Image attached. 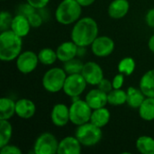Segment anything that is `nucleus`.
<instances>
[{
    "mask_svg": "<svg viewBox=\"0 0 154 154\" xmlns=\"http://www.w3.org/2000/svg\"><path fill=\"white\" fill-rule=\"evenodd\" d=\"M98 36V25L96 20L87 16L79 19L73 25L70 38L79 48L90 46Z\"/></svg>",
    "mask_w": 154,
    "mask_h": 154,
    "instance_id": "f257e3e1",
    "label": "nucleus"
},
{
    "mask_svg": "<svg viewBox=\"0 0 154 154\" xmlns=\"http://www.w3.org/2000/svg\"><path fill=\"white\" fill-rule=\"evenodd\" d=\"M23 48L22 37L15 34L12 30H6L0 33V60L9 62L20 55Z\"/></svg>",
    "mask_w": 154,
    "mask_h": 154,
    "instance_id": "f03ea898",
    "label": "nucleus"
},
{
    "mask_svg": "<svg viewBox=\"0 0 154 154\" xmlns=\"http://www.w3.org/2000/svg\"><path fill=\"white\" fill-rule=\"evenodd\" d=\"M82 13V6L77 0H62L55 10L56 21L63 25L75 23Z\"/></svg>",
    "mask_w": 154,
    "mask_h": 154,
    "instance_id": "7ed1b4c3",
    "label": "nucleus"
},
{
    "mask_svg": "<svg viewBox=\"0 0 154 154\" xmlns=\"http://www.w3.org/2000/svg\"><path fill=\"white\" fill-rule=\"evenodd\" d=\"M75 136L82 146L91 147L97 144L102 140V128L95 125L91 122H88L77 127Z\"/></svg>",
    "mask_w": 154,
    "mask_h": 154,
    "instance_id": "20e7f679",
    "label": "nucleus"
},
{
    "mask_svg": "<svg viewBox=\"0 0 154 154\" xmlns=\"http://www.w3.org/2000/svg\"><path fill=\"white\" fill-rule=\"evenodd\" d=\"M68 74L63 68H51L42 77V86L50 93H58L63 89Z\"/></svg>",
    "mask_w": 154,
    "mask_h": 154,
    "instance_id": "39448f33",
    "label": "nucleus"
},
{
    "mask_svg": "<svg viewBox=\"0 0 154 154\" xmlns=\"http://www.w3.org/2000/svg\"><path fill=\"white\" fill-rule=\"evenodd\" d=\"M92 111L93 109L86 100L79 99L77 97L69 106L70 122L77 126L86 124L90 121Z\"/></svg>",
    "mask_w": 154,
    "mask_h": 154,
    "instance_id": "423d86ee",
    "label": "nucleus"
},
{
    "mask_svg": "<svg viewBox=\"0 0 154 154\" xmlns=\"http://www.w3.org/2000/svg\"><path fill=\"white\" fill-rule=\"evenodd\" d=\"M59 142L54 134L46 132L40 134L34 143L33 152L35 154H55L58 152Z\"/></svg>",
    "mask_w": 154,
    "mask_h": 154,
    "instance_id": "0eeeda50",
    "label": "nucleus"
},
{
    "mask_svg": "<svg viewBox=\"0 0 154 154\" xmlns=\"http://www.w3.org/2000/svg\"><path fill=\"white\" fill-rule=\"evenodd\" d=\"M87 81L81 73L68 75L64 83L63 92L72 98L79 97L87 88Z\"/></svg>",
    "mask_w": 154,
    "mask_h": 154,
    "instance_id": "6e6552de",
    "label": "nucleus"
},
{
    "mask_svg": "<svg viewBox=\"0 0 154 154\" xmlns=\"http://www.w3.org/2000/svg\"><path fill=\"white\" fill-rule=\"evenodd\" d=\"M38 54L32 51H25L16 58V68L23 74H29L34 71L39 63Z\"/></svg>",
    "mask_w": 154,
    "mask_h": 154,
    "instance_id": "1a4fd4ad",
    "label": "nucleus"
},
{
    "mask_svg": "<svg viewBox=\"0 0 154 154\" xmlns=\"http://www.w3.org/2000/svg\"><path fill=\"white\" fill-rule=\"evenodd\" d=\"M93 54L99 58H105L111 55L115 50L116 44L112 38L103 35L97 36L90 45Z\"/></svg>",
    "mask_w": 154,
    "mask_h": 154,
    "instance_id": "9d476101",
    "label": "nucleus"
},
{
    "mask_svg": "<svg viewBox=\"0 0 154 154\" xmlns=\"http://www.w3.org/2000/svg\"><path fill=\"white\" fill-rule=\"evenodd\" d=\"M81 74L87 83L91 86H97L104 79V71L101 66L94 61H88L84 63Z\"/></svg>",
    "mask_w": 154,
    "mask_h": 154,
    "instance_id": "9b49d317",
    "label": "nucleus"
},
{
    "mask_svg": "<svg viewBox=\"0 0 154 154\" xmlns=\"http://www.w3.org/2000/svg\"><path fill=\"white\" fill-rule=\"evenodd\" d=\"M51 119L55 126L64 127L69 122H70L69 107L62 103L54 105L51 113Z\"/></svg>",
    "mask_w": 154,
    "mask_h": 154,
    "instance_id": "f8f14e48",
    "label": "nucleus"
},
{
    "mask_svg": "<svg viewBox=\"0 0 154 154\" xmlns=\"http://www.w3.org/2000/svg\"><path fill=\"white\" fill-rule=\"evenodd\" d=\"M82 144L76 136H66L59 142L58 154H79Z\"/></svg>",
    "mask_w": 154,
    "mask_h": 154,
    "instance_id": "ddd939ff",
    "label": "nucleus"
},
{
    "mask_svg": "<svg viewBox=\"0 0 154 154\" xmlns=\"http://www.w3.org/2000/svg\"><path fill=\"white\" fill-rule=\"evenodd\" d=\"M85 100L93 110L105 107L108 104L107 94L100 90L98 88L89 90L85 97Z\"/></svg>",
    "mask_w": 154,
    "mask_h": 154,
    "instance_id": "4468645a",
    "label": "nucleus"
},
{
    "mask_svg": "<svg viewBox=\"0 0 154 154\" xmlns=\"http://www.w3.org/2000/svg\"><path fill=\"white\" fill-rule=\"evenodd\" d=\"M79 47L73 41L64 42L60 43L56 50L58 60L64 63L71 59L76 58L79 52Z\"/></svg>",
    "mask_w": 154,
    "mask_h": 154,
    "instance_id": "2eb2a0df",
    "label": "nucleus"
},
{
    "mask_svg": "<svg viewBox=\"0 0 154 154\" xmlns=\"http://www.w3.org/2000/svg\"><path fill=\"white\" fill-rule=\"evenodd\" d=\"M36 113L35 104L28 98H21L16 101L15 115L22 119H30Z\"/></svg>",
    "mask_w": 154,
    "mask_h": 154,
    "instance_id": "dca6fc26",
    "label": "nucleus"
},
{
    "mask_svg": "<svg viewBox=\"0 0 154 154\" xmlns=\"http://www.w3.org/2000/svg\"><path fill=\"white\" fill-rule=\"evenodd\" d=\"M130 10L128 0H113L108 5L107 13L112 19L119 20L124 18Z\"/></svg>",
    "mask_w": 154,
    "mask_h": 154,
    "instance_id": "f3484780",
    "label": "nucleus"
},
{
    "mask_svg": "<svg viewBox=\"0 0 154 154\" xmlns=\"http://www.w3.org/2000/svg\"><path fill=\"white\" fill-rule=\"evenodd\" d=\"M31 28L32 26L27 17L21 15V14H16L13 18L10 30H12L18 36L23 38L29 34Z\"/></svg>",
    "mask_w": 154,
    "mask_h": 154,
    "instance_id": "a211bd4d",
    "label": "nucleus"
},
{
    "mask_svg": "<svg viewBox=\"0 0 154 154\" xmlns=\"http://www.w3.org/2000/svg\"><path fill=\"white\" fill-rule=\"evenodd\" d=\"M139 88L148 97H154V69L145 72L139 83Z\"/></svg>",
    "mask_w": 154,
    "mask_h": 154,
    "instance_id": "6ab92c4d",
    "label": "nucleus"
},
{
    "mask_svg": "<svg viewBox=\"0 0 154 154\" xmlns=\"http://www.w3.org/2000/svg\"><path fill=\"white\" fill-rule=\"evenodd\" d=\"M110 118H111V114L109 110L105 106V107L94 109L92 111V115L89 122H91L92 124H94L95 125L100 128H103L109 123Z\"/></svg>",
    "mask_w": 154,
    "mask_h": 154,
    "instance_id": "aec40b11",
    "label": "nucleus"
},
{
    "mask_svg": "<svg viewBox=\"0 0 154 154\" xmlns=\"http://www.w3.org/2000/svg\"><path fill=\"white\" fill-rule=\"evenodd\" d=\"M127 93V100L126 104L134 109H138L143 100L145 99V95L143 93V91L139 88H136L134 87H129L126 90Z\"/></svg>",
    "mask_w": 154,
    "mask_h": 154,
    "instance_id": "412c9836",
    "label": "nucleus"
},
{
    "mask_svg": "<svg viewBox=\"0 0 154 154\" xmlns=\"http://www.w3.org/2000/svg\"><path fill=\"white\" fill-rule=\"evenodd\" d=\"M14 102L10 97H2L0 99V120H9L15 114Z\"/></svg>",
    "mask_w": 154,
    "mask_h": 154,
    "instance_id": "4be33fe9",
    "label": "nucleus"
},
{
    "mask_svg": "<svg viewBox=\"0 0 154 154\" xmlns=\"http://www.w3.org/2000/svg\"><path fill=\"white\" fill-rule=\"evenodd\" d=\"M140 117L147 122L154 120V97H146L138 108Z\"/></svg>",
    "mask_w": 154,
    "mask_h": 154,
    "instance_id": "5701e85b",
    "label": "nucleus"
},
{
    "mask_svg": "<svg viewBox=\"0 0 154 154\" xmlns=\"http://www.w3.org/2000/svg\"><path fill=\"white\" fill-rule=\"evenodd\" d=\"M136 149L143 154H154V138L143 135L140 136L135 143Z\"/></svg>",
    "mask_w": 154,
    "mask_h": 154,
    "instance_id": "b1692460",
    "label": "nucleus"
},
{
    "mask_svg": "<svg viewBox=\"0 0 154 154\" xmlns=\"http://www.w3.org/2000/svg\"><path fill=\"white\" fill-rule=\"evenodd\" d=\"M108 104L114 106H120L126 103L127 93L122 88H114L107 94Z\"/></svg>",
    "mask_w": 154,
    "mask_h": 154,
    "instance_id": "393cba45",
    "label": "nucleus"
},
{
    "mask_svg": "<svg viewBox=\"0 0 154 154\" xmlns=\"http://www.w3.org/2000/svg\"><path fill=\"white\" fill-rule=\"evenodd\" d=\"M13 134V127L9 120H0V148L8 144Z\"/></svg>",
    "mask_w": 154,
    "mask_h": 154,
    "instance_id": "a878e982",
    "label": "nucleus"
},
{
    "mask_svg": "<svg viewBox=\"0 0 154 154\" xmlns=\"http://www.w3.org/2000/svg\"><path fill=\"white\" fill-rule=\"evenodd\" d=\"M38 58L40 63L50 66L55 63V61L58 60L57 52L56 51H53L51 48H43L38 52Z\"/></svg>",
    "mask_w": 154,
    "mask_h": 154,
    "instance_id": "bb28decb",
    "label": "nucleus"
},
{
    "mask_svg": "<svg viewBox=\"0 0 154 154\" xmlns=\"http://www.w3.org/2000/svg\"><path fill=\"white\" fill-rule=\"evenodd\" d=\"M136 63L135 60L131 57L123 58L118 63V71L123 73L125 76H131L135 70Z\"/></svg>",
    "mask_w": 154,
    "mask_h": 154,
    "instance_id": "cd10ccee",
    "label": "nucleus"
},
{
    "mask_svg": "<svg viewBox=\"0 0 154 154\" xmlns=\"http://www.w3.org/2000/svg\"><path fill=\"white\" fill-rule=\"evenodd\" d=\"M83 66H84V63L81 61V60L74 58L64 62L63 69L68 75H70V74L81 73Z\"/></svg>",
    "mask_w": 154,
    "mask_h": 154,
    "instance_id": "c85d7f7f",
    "label": "nucleus"
},
{
    "mask_svg": "<svg viewBox=\"0 0 154 154\" xmlns=\"http://www.w3.org/2000/svg\"><path fill=\"white\" fill-rule=\"evenodd\" d=\"M12 14L7 11H2L0 14V30L1 32L9 30L11 28L12 21H13Z\"/></svg>",
    "mask_w": 154,
    "mask_h": 154,
    "instance_id": "c756f323",
    "label": "nucleus"
},
{
    "mask_svg": "<svg viewBox=\"0 0 154 154\" xmlns=\"http://www.w3.org/2000/svg\"><path fill=\"white\" fill-rule=\"evenodd\" d=\"M37 9L34 8L32 5H31L29 3L25 2L23 4L19 5V6L17 7V11H16V14H21L23 15L25 17H29L32 14H33Z\"/></svg>",
    "mask_w": 154,
    "mask_h": 154,
    "instance_id": "7c9ffc66",
    "label": "nucleus"
},
{
    "mask_svg": "<svg viewBox=\"0 0 154 154\" xmlns=\"http://www.w3.org/2000/svg\"><path fill=\"white\" fill-rule=\"evenodd\" d=\"M29 22L32 28H38L40 26H42V23H43V17L41 14H39L37 11H35L33 14H32L29 17Z\"/></svg>",
    "mask_w": 154,
    "mask_h": 154,
    "instance_id": "2f4dec72",
    "label": "nucleus"
},
{
    "mask_svg": "<svg viewBox=\"0 0 154 154\" xmlns=\"http://www.w3.org/2000/svg\"><path fill=\"white\" fill-rule=\"evenodd\" d=\"M0 153L1 154H21L22 151L19 147L12 144H6L0 148Z\"/></svg>",
    "mask_w": 154,
    "mask_h": 154,
    "instance_id": "473e14b6",
    "label": "nucleus"
},
{
    "mask_svg": "<svg viewBox=\"0 0 154 154\" xmlns=\"http://www.w3.org/2000/svg\"><path fill=\"white\" fill-rule=\"evenodd\" d=\"M97 88H98L100 90L106 92V94H108L111 90L114 89L112 81H110L109 79H105V78L99 82V84L97 85Z\"/></svg>",
    "mask_w": 154,
    "mask_h": 154,
    "instance_id": "72a5a7b5",
    "label": "nucleus"
},
{
    "mask_svg": "<svg viewBox=\"0 0 154 154\" xmlns=\"http://www.w3.org/2000/svg\"><path fill=\"white\" fill-rule=\"evenodd\" d=\"M124 82H125V75L123 73H118L117 75H116L112 80V84H113V88H122L124 86Z\"/></svg>",
    "mask_w": 154,
    "mask_h": 154,
    "instance_id": "f704fd0d",
    "label": "nucleus"
},
{
    "mask_svg": "<svg viewBox=\"0 0 154 154\" xmlns=\"http://www.w3.org/2000/svg\"><path fill=\"white\" fill-rule=\"evenodd\" d=\"M51 0H26L27 3H29L31 5H32L37 10L43 9L46 7V5L50 3Z\"/></svg>",
    "mask_w": 154,
    "mask_h": 154,
    "instance_id": "c9c22d12",
    "label": "nucleus"
},
{
    "mask_svg": "<svg viewBox=\"0 0 154 154\" xmlns=\"http://www.w3.org/2000/svg\"><path fill=\"white\" fill-rule=\"evenodd\" d=\"M145 22L149 27L154 28V7L151 8L147 12V14L145 15Z\"/></svg>",
    "mask_w": 154,
    "mask_h": 154,
    "instance_id": "e433bc0d",
    "label": "nucleus"
},
{
    "mask_svg": "<svg viewBox=\"0 0 154 154\" xmlns=\"http://www.w3.org/2000/svg\"><path fill=\"white\" fill-rule=\"evenodd\" d=\"M96 0H77V2L82 6V7H86V6H89L91 5H93L95 3Z\"/></svg>",
    "mask_w": 154,
    "mask_h": 154,
    "instance_id": "4c0bfd02",
    "label": "nucleus"
},
{
    "mask_svg": "<svg viewBox=\"0 0 154 154\" xmlns=\"http://www.w3.org/2000/svg\"><path fill=\"white\" fill-rule=\"evenodd\" d=\"M148 48L152 52L154 53V34L150 37V39L148 41Z\"/></svg>",
    "mask_w": 154,
    "mask_h": 154,
    "instance_id": "58836bf2",
    "label": "nucleus"
},
{
    "mask_svg": "<svg viewBox=\"0 0 154 154\" xmlns=\"http://www.w3.org/2000/svg\"><path fill=\"white\" fill-rule=\"evenodd\" d=\"M3 1H4V0H3Z\"/></svg>",
    "mask_w": 154,
    "mask_h": 154,
    "instance_id": "ea45409f",
    "label": "nucleus"
}]
</instances>
